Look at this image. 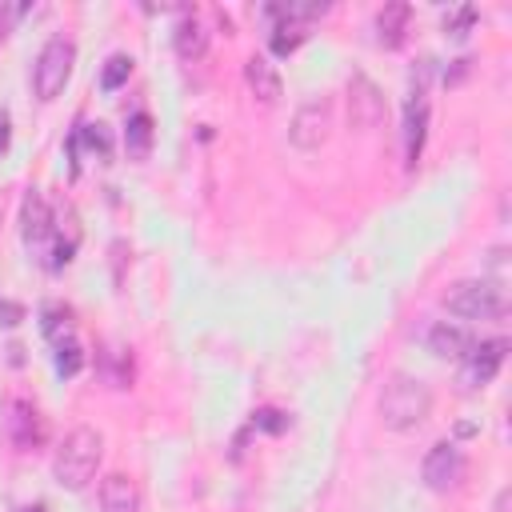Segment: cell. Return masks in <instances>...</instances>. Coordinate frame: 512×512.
Instances as JSON below:
<instances>
[{"mask_svg": "<svg viewBox=\"0 0 512 512\" xmlns=\"http://www.w3.org/2000/svg\"><path fill=\"white\" fill-rule=\"evenodd\" d=\"M428 412H432V388L420 376H408V372L388 376V384L380 392V420H384V428L412 432V428H420L428 420Z\"/></svg>", "mask_w": 512, "mask_h": 512, "instance_id": "1", "label": "cell"}, {"mask_svg": "<svg viewBox=\"0 0 512 512\" xmlns=\"http://www.w3.org/2000/svg\"><path fill=\"white\" fill-rule=\"evenodd\" d=\"M100 460H104V436H100L96 428L80 424V428H72V432L64 436V444L56 448V456H52V476H56L60 488L80 492V488L96 476Z\"/></svg>", "mask_w": 512, "mask_h": 512, "instance_id": "2", "label": "cell"}, {"mask_svg": "<svg viewBox=\"0 0 512 512\" xmlns=\"http://www.w3.org/2000/svg\"><path fill=\"white\" fill-rule=\"evenodd\" d=\"M444 308L452 316H464V320H496L508 312V292L500 288V280H488V276L456 280L444 292Z\"/></svg>", "mask_w": 512, "mask_h": 512, "instance_id": "3", "label": "cell"}, {"mask_svg": "<svg viewBox=\"0 0 512 512\" xmlns=\"http://www.w3.org/2000/svg\"><path fill=\"white\" fill-rule=\"evenodd\" d=\"M72 64H76V40L56 32L44 40V48L36 52V64H32V92L40 100H56L72 76Z\"/></svg>", "mask_w": 512, "mask_h": 512, "instance_id": "4", "label": "cell"}, {"mask_svg": "<svg viewBox=\"0 0 512 512\" xmlns=\"http://www.w3.org/2000/svg\"><path fill=\"white\" fill-rule=\"evenodd\" d=\"M328 128H332V100L328 96H312V100H304L296 108L292 128H288V140L300 152H316L328 140Z\"/></svg>", "mask_w": 512, "mask_h": 512, "instance_id": "5", "label": "cell"}, {"mask_svg": "<svg viewBox=\"0 0 512 512\" xmlns=\"http://www.w3.org/2000/svg\"><path fill=\"white\" fill-rule=\"evenodd\" d=\"M460 476H464V452H460V444H452V440H436V444L424 452L420 480H424L432 492H444V488H452Z\"/></svg>", "mask_w": 512, "mask_h": 512, "instance_id": "6", "label": "cell"}, {"mask_svg": "<svg viewBox=\"0 0 512 512\" xmlns=\"http://www.w3.org/2000/svg\"><path fill=\"white\" fill-rule=\"evenodd\" d=\"M504 356H508V340H504V336H492V340L472 344L468 356L460 360V364H464V368H460V380H464L468 388H484V384H492V376L500 372Z\"/></svg>", "mask_w": 512, "mask_h": 512, "instance_id": "7", "label": "cell"}, {"mask_svg": "<svg viewBox=\"0 0 512 512\" xmlns=\"http://www.w3.org/2000/svg\"><path fill=\"white\" fill-rule=\"evenodd\" d=\"M380 116H384L380 88L364 72H352L348 76V120H352V128H376Z\"/></svg>", "mask_w": 512, "mask_h": 512, "instance_id": "8", "label": "cell"}, {"mask_svg": "<svg viewBox=\"0 0 512 512\" xmlns=\"http://www.w3.org/2000/svg\"><path fill=\"white\" fill-rule=\"evenodd\" d=\"M424 140H428V96H424V88H412L404 100V160H408V168H416Z\"/></svg>", "mask_w": 512, "mask_h": 512, "instance_id": "9", "label": "cell"}, {"mask_svg": "<svg viewBox=\"0 0 512 512\" xmlns=\"http://www.w3.org/2000/svg\"><path fill=\"white\" fill-rule=\"evenodd\" d=\"M52 232H56V224H52L48 200H44L36 188H28V192H24V204H20V236H24V244L36 248V244H44Z\"/></svg>", "mask_w": 512, "mask_h": 512, "instance_id": "10", "label": "cell"}, {"mask_svg": "<svg viewBox=\"0 0 512 512\" xmlns=\"http://www.w3.org/2000/svg\"><path fill=\"white\" fill-rule=\"evenodd\" d=\"M8 440L20 448V452H36L40 440H44V420L40 412L28 404V400H12L8 408Z\"/></svg>", "mask_w": 512, "mask_h": 512, "instance_id": "11", "label": "cell"}, {"mask_svg": "<svg viewBox=\"0 0 512 512\" xmlns=\"http://www.w3.org/2000/svg\"><path fill=\"white\" fill-rule=\"evenodd\" d=\"M144 496L128 472H108L100 480V512H140Z\"/></svg>", "mask_w": 512, "mask_h": 512, "instance_id": "12", "label": "cell"}, {"mask_svg": "<svg viewBox=\"0 0 512 512\" xmlns=\"http://www.w3.org/2000/svg\"><path fill=\"white\" fill-rule=\"evenodd\" d=\"M472 332L464 324H452V320H440L432 332H428V348L440 356V360H464L468 348H472Z\"/></svg>", "mask_w": 512, "mask_h": 512, "instance_id": "13", "label": "cell"}, {"mask_svg": "<svg viewBox=\"0 0 512 512\" xmlns=\"http://www.w3.org/2000/svg\"><path fill=\"white\" fill-rule=\"evenodd\" d=\"M172 44H176V56L180 60H200L208 52V28L196 12H184L176 20V32H172Z\"/></svg>", "mask_w": 512, "mask_h": 512, "instance_id": "14", "label": "cell"}, {"mask_svg": "<svg viewBox=\"0 0 512 512\" xmlns=\"http://www.w3.org/2000/svg\"><path fill=\"white\" fill-rule=\"evenodd\" d=\"M408 20H412V8L408 4H400V0L384 4L376 12V40H380V48H400L404 36H408Z\"/></svg>", "mask_w": 512, "mask_h": 512, "instance_id": "15", "label": "cell"}, {"mask_svg": "<svg viewBox=\"0 0 512 512\" xmlns=\"http://www.w3.org/2000/svg\"><path fill=\"white\" fill-rule=\"evenodd\" d=\"M244 80H248V88L256 92V100H264V104H276L280 92H284L280 72H276L264 56H248V60H244Z\"/></svg>", "mask_w": 512, "mask_h": 512, "instance_id": "16", "label": "cell"}, {"mask_svg": "<svg viewBox=\"0 0 512 512\" xmlns=\"http://www.w3.org/2000/svg\"><path fill=\"white\" fill-rule=\"evenodd\" d=\"M124 148L132 160H144L148 148H152V116L148 112H132L128 124H124Z\"/></svg>", "mask_w": 512, "mask_h": 512, "instance_id": "17", "label": "cell"}, {"mask_svg": "<svg viewBox=\"0 0 512 512\" xmlns=\"http://www.w3.org/2000/svg\"><path fill=\"white\" fill-rule=\"evenodd\" d=\"M40 332H44L52 344L68 340V336H72V308H68V304H44V312H40Z\"/></svg>", "mask_w": 512, "mask_h": 512, "instance_id": "18", "label": "cell"}, {"mask_svg": "<svg viewBox=\"0 0 512 512\" xmlns=\"http://www.w3.org/2000/svg\"><path fill=\"white\" fill-rule=\"evenodd\" d=\"M132 64H136V60H132L128 52H112V56L104 60V72H100V88H104V92H116V88H120V84L132 76Z\"/></svg>", "mask_w": 512, "mask_h": 512, "instance_id": "19", "label": "cell"}, {"mask_svg": "<svg viewBox=\"0 0 512 512\" xmlns=\"http://www.w3.org/2000/svg\"><path fill=\"white\" fill-rule=\"evenodd\" d=\"M52 360H56V372H60V376H76V372L84 368V352H80V344H76L72 336L56 344V352H52Z\"/></svg>", "mask_w": 512, "mask_h": 512, "instance_id": "20", "label": "cell"}, {"mask_svg": "<svg viewBox=\"0 0 512 512\" xmlns=\"http://www.w3.org/2000/svg\"><path fill=\"white\" fill-rule=\"evenodd\" d=\"M272 32H276V36H272V52H280V56L292 52V48L304 40V24H276Z\"/></svg>", "mask_w": 512, "mask_h": 512, "instance_id": "21", "label": "cell"}, {"mask_svg": "<svg viewBox=\"0 0 512 512\" xmlns=\"http://www.w3.org/2000/svg\"><path fill=\"white\" fill-rule=\"evenodd\" d=\"M472 24H476V8H472V4H464V8H456V12L444 20V32H448V36H456V40H464Z\"/></svg>", "mask_w": 512, "mask_h": 512, "instance_id": "22", "label": "cell"}, {"mask_svg": "<svg viewBox=\"0 0 512 512\" xmlns=\"http://www.w3.org/2000/svg\"><path fill=\"white\" fill-rule=\"evenodd\" d=\"M80 136L88 140V148L92 152H100V160L112 152V140H108V132H104V124H88V128H80Z\"/></svg>", "mask_w": 512, "mask_h": 512, "instance_id": "23", "label": "cell"}, {"mask_svg": "<svg viewBox=\"0 0 512 512\" xmlns=\"http://www.w3.org/2000/svg\"><path fill=\"white\" fill-rule=\"evenodd\" d=\"M252 424H260V428H268V432H284V428H288V416L276 412V408H260V412L252 416Z\"/></svg>", "mask_w": 512, "mask_h": 512, "instance_id": "24", "label": "cell"}, {"mask_svg": "<svg viewBox=\"0 0 512 512\" xmlns=\"http://www.w3.org/2000/svg\"><path fill=\"white\" fill-rule=\"evenodd\" d=\"M24 12H28V4H16V8H8V4H4V8H0V44H4V36H8L12 20H16V16H24Z\"/></svg>", "mask_w": 512, "mask_h": 512, "instance_id": "25", "label": "cell"}, {"mask_svg": "<svg viewBox=\"0 0 512 512\" xmlns=\"http://www.w3.org/2000/svg\"><path fill=\"white\" fill-rule=\"evenodd\" d=\"M20 320H24V308H20V304H12V300H0V324H8V328H12V324H20Z\"/></svg>", "mask_w": 512, "mask_h": 512, "instance_id": "26", "label": "cell"}, {"mask_svg": "<svg viewBox=\"0 0 512 512\" xmlns=\"http://www.w3.org/2000/svg\"><path fill=\"white\" fill-rule=\"evenodd\" d=\"M8 140H12V116L0 108V152L8 148Z\"/></svg>", "mask_w": 512, "mask_h": 512, "instance_id": "27", "label": "cell"}, {"mask_svg": "<svg viewBox=\"0 0 512 512\" xmlns=\"http://www.w3.org/2000/svg\"><path fill=\"white\" fill-rule=\"evenodd\" d=\"M20 512H48L44 504H28V508H20Z\"/></svg>", "mask_w": 512, "mask_h": 512, "instance_id": "28", "label": "cell"}]
</instances>
